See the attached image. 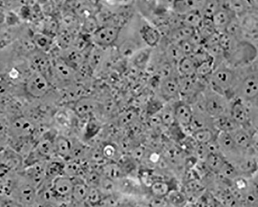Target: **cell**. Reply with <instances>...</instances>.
<instances>
[{"mask_svg": "<svg viewBox=\"0 0 258 207\" xmlns=\"http://www.w3.org/2000/svg\"><path fill=\"white\" fill-rule=\"evenodd\" d=\"M239 77L238 69H233L224 64L214 69L207 80V85L211 90L230 101Z\"/></svg>", "mask_w": 258, "mask_h": 207, "instance_id": "cell-1", "label": "cell"}, {"mask_svg": "<svg viewBox=\"0 0 258 207\" xmlns=\"http://www.w3.org/2000/svg\"><path fill=\"white\" fill-rule=\"evenodd\" d=\"M238 70L239 79L232 99L239 98L252 105L256 104L258 93L257 61Z\"/></svg>", "mask_w": 258, "mask_h": 207, "instance_id": "cell-2", "label": "cell"}, {"mask_svg": "<svg viewBox=\"0 0 258 207\" xmlns=\"http://www.w3.org/2000/svg\"><path fill=\"white\" fill-rule=\"evenodd\" d=\"M257 54L254 44L246 40H239L225 55V64L233 69L241 68L257 61Z\"/></svg>", "mask_w": 258, "mask_h": 207, "instance_id": "cell-3", "label": "cell"}, {"mask_svg": "<svg viewBox=\"0 0 258 207\" xmlns=\"http://www.w3.org/2000/svg\"><path fill=\"white\" fill-rule=\"evenodd\" d=\"M203 110L213 119L227 114L228 102L225 96L211 90L208 86L201 95Z\"/></svg>", "mask_w": 258, "mask_h": 207, "instance_id": "cell-4", "label": "cell"}, {"mask_svg": "<svg viewBox=\"0 0 258 207\" xmlns=\"http://www.w3.org/2000/svg\"><path fill=\"white\" fill-rule=\"evenodd\" d=\"M37 189L22 178L15 180L10 198L16 201L23 207H35Z\"/></svg>", "mask_w": 258, "mask_h": 207, "instance_id": "cell-5", "label": "cell"}, {"mask_svg": "<svg viewBox=\"0 0 258 207\" xmlns=\"http://www.w3.org/2000/svg\"><path fill=\"white\" fill-rule=\"evenodd\" d=\"M51 83L45 76L32 72L26 79L24 89L30 97L40 99L46 96L50 91Z\"/></svg>", "mask_w": 258, "mask_h": 207, "instance_id": "cell-6", "label": "cell"}, {"mask_svg": "<svg viewBox=\"0 0 258 207\" xmlns=\"http://www.w3.org/2000/svg\"><path fill=\"white\" fill-rule=\"evenodd\" d=\"M121 29L112 25L100 26L90 38L95 46L101 48H107L117 42Z\"/></svg>", "mask_w": 258, "mask_h": 207, "instance_id": "cell-7", "label": "cell"}, {"mask_svg": "<svg viewBox=\"0 0 258 207\" xmlns=\"http://www.w3.org/2000/svg\"><path fill=\"white\" fill-rule=\"evenodd\" d=\"M137 33L142 43L145 47H157L162 39L159 30L145 18L141 19L138 23Z\"/></svg>", "mask_w": 258, "mask_h": 207, "instance_id": "cell-8", "label": "cell"}, {"mask_svg": "<svg viewBox=\"0 0 258 207\" xmlns=\"http://www.w3.org/2000/svg\"><path fill=\"white\" fill-rule=\"evenodd\" d=\"M28 58L29 67L31 72L45 76L51 82L52 63L49 54L36 50Z\"/></svg>", "mask_w": 258, "mask_h": 207, "instance_id": "cell-9", "label": "cell"}, {"mask_svg": "<svg viewBox=\"0 0 258 207\" xmlns=\"http://www.w3.org/2000/svg\"><path fill=\"white\" fill-rule=\"evenodd\" d=\"M46 162L40 161L31 164L21 177L38 190L46 181Z\"/></svg>", "mask_w": 258, "mask_h": 207, "instance_id": "cell-10", "label": "cell"}, {"mask_svg": "<svg viewBox=\"0 0 258 207\" xmlns=\"http://www.w3.org/2000/svg\"><path fill=\"white\" fill-rule=\"evenodd\" d=\"M250 105L239 98L230 100L229 115L239 126L244 125L249 120Z\"/></svg>", "mask_w": 258, "mask_h": 207, "instance_id": "cell-11", "label": "cell"}, {"mask_svg": "<svg viewBox=\"0 0 258 207\" xmlns=\"http://www.w3.org/2000/svg\"><path fill=\"white\" fill-rule=\"evenodd\" d=\"M51 188L58 200L69 201L71 196L74 186L73 179L66 175L59 176L51 181Z\"/></svg>", "mask_w": 258, "mask_h": 207, "instance_id": "cell-12", "label": "cell"}, {"mask_svg": "<svg viewBox=\"0 0 258 207\" xmlns=\"http://www.w3.org/2000/svg\"><path fill=\"white\" fill-rule=\"evenodd\" d=\"M159 92L162 98L167 100L180 98V79L177 72L161 81Z\"/></svg>", "mask_w": 258, "mask_h": 207, "instance_id": "cell-13", "label": "cell"}, {"mask_svg": "<svg viewBox=\"0 0 258 207\" xmlns=\"http://www.w3.org/2000/svg\"><path fill=\"white\" fill-rule=\"evenodd\" d=\"M222 8L231 13L235 17L240 18L251 12H257L255 2L229 0L221 1Z\"/></svg>", "mask_w": 258, "mask_h": 207, "instance_id": "cell-14", "label": "cell"}, {"mask_svg": "<svg viewBox=\"0 0 258 207\" xmlns=\"http://www.w3.org/2000/svg\"><path fill=\"white\" fill-rule=\"evenodd\" d=\"M52 78L61 82L72 81L76 77V71L69 66L61 58L52 59Z\"/></svg>", "mask_w": 258, "mask_h": 207, "instance_id": "cell-15", "label": "cell"}, {"mask_svg": "<svg viewBox=\"0 0 258 207\" xmlns=\"http://www.w3.org/2000/svg\"><path fill=\"white\" fill-rule=\"evenodd\" d=\"M174 119L179 126L187 128L191 126L194 111L190 104L182 100H177L174 105Z\"/></svg>", "mask_w": 258, "mask_h": 207, "instance_id": "cell-16", "label": "cell"}, {"mask_svg": "<svg viewBox=\"0 0 258 207\" xmlns=\"http://www.w3.org/2000/svg\"><path fill=\"white\" fill-rule=\"evenodd\" d=\"M205 2L197 1V0L172 2L171 10L179 16L184 15L192 12L200 11Z\"/></svg>", "mask_w": 258, "mask_h": 207, "instance_id": "cell-17", "label": "cell"}, {"mask_svg": "<svg viewBox=\"0 0 258 207\" xmlns=\"http://www.w3.org/2000/svg\"><path fill=\"white\" fill-rule=\"evenodd\" d=\"M98 107V104L95 100L82 97L76 101L74 110L78 116L84 118L93 114Z\"/></svg>", "mask_w": 258, "mask_h": 207, "instance_id": "cell-18", "label": "cell"}, {"mask_svg": "<svg viewBox=\"0 0 258 207\" xmlns=\"http://www.w3.org/2000/svg\"><path fill=\"white\" fill-rule=\"evenodd\" d=\"M74 181V186L71 196L73 203L82 204L87 199L89 186L86 184L82 178H72Z\"/></svg>", "mask_w": 258, "mask_h": 207, "instance_id": "cell-19", "label": "cell"}, {"mask_svg": "<svg viewBox=\"0 0 258 207\" xmlns=\"http://www.w3.org/2000/svg\"><path fill=\"white\" fill-rule=\"evenodd\" d=\"M54 143L55 154L59 159L71 160L73 142L66 137L58 136L54 139Z\"/></svg>", "mask_w": 258, "mask_h": 207, "instance_id": "cell-20", "label": "cell"}, {"mask_svg": "<svg viewBox=\"0 0 258 207\" xmlns=\"http://www.w3.org/2000/svg\"><path fill=\"white\" fill-rule=\"evenodd\" d=\"M198 65L190 56L184 57L177 64L176 71L180 78H189L196 76Z\"/></svg>", "mask_w": 258, "mask_h": 207, "instance_id": "cell-21", "label": "cell"}, {"mask_svg": "<svg viewBox=\"0 0 258 207\" xmlns=\"http://www.w3.org/2000/svg\"><path fill=\"white\" fill-rule=\"evenodd\" d=\"M196 30L181 25L175 29L171 30L165 37L169 43L179 44L183 41L189 40Z\"/></svg>", "mask_w": 258, "mask_h": 207, "instance_id": "cell-22", "label": "cell"}, {"mask_svg": "<svg viewBox=\"0 0 258 207\" xmlns=\"http://www.w3.org/2000/svg\"><path fill=\"white\" fill-rule=\"evenodd\" d=\"M234 17L231 13L222 8L211 20L215 30L219 33H223Z\"/></svg>", "mask_w": 258, "mask_h": 207, "instance_id": "cell-23", "label": "cell"}, {"mask_svg": "<svg viewBox=\"0 0 258 207\" xmlns=\"http://www.w3.org/2000/svg\"><path fill=\"white\" fill-rule=\"evenodd\" d=\"M31 39L37 50L47 54L52 50L54 44V38L42 32L33 33Z\"/></svg>", "mask_w": 258, "mask_h": 207, "instance_id": "cell-24", "label": "cell"}, {"mask_svg": "<svg viewBox=\"0 0 258 207\" xmlns=\"http://www.w3.org/2000/svg\"><path fill=\"white\" fill-rule=\"evenodd\" d=\"M102 176L117 181L125 177L118 163L106 162L100 168Z\"/></svg>", "mask_w": 258, "mask_h": 207, "instance_id": "cell-25", "label": "cell"}, {"mask_svg": "<svg viewBox=\"0 0 258 207\" xmlns=\"http://www.w3.org/2000/svg\"><path fill=\"white\" fill-rule=\"evenodd\" d=\"M215 127L220 132L230 133L238 129V124L231 118L229 115L225 114L213 119Z\"/></svg>", "mask_w": 258, "mask_h": 207, "instance_id": "cell-26", "label": "cell"}, {"mask_svg": "<svg viewBox=\"0 0 258 207\" xmlns=\"http://www.w3.org/2000/svg\"><path fill=\"white\" fill-rule=\"evenodd\" d=\"M66 163L59 159H52L47 162L46 167V180H52L55 178L64 175V169Z\"/></svg>", "mask_w": 258, "mask_h": 207, "instance_id": "cell-27", "label": "cell"}, {"mask_svg": "<svg viewBox=\"0 0 258 207\" xmlns=\"http://www.w3.org/2000/svg\"><path fill=\"white\" fill-rule=\"evenodd\" d=\"M181 25L197 30L201 27L204 18L200 11L192 12L180 16Z\"/></svg>", "mask_w": 258, "mask_h": 207, "instance_id": "cell-28", "label": "cell"}, {"mask_svg": "<svg viewBox=\"0 0 258 207\" xmlns=\"http://www.w3.org/2000/svg\"><path fill=\"white\" fill-rule=\"evenodd\" d=\"M54 142V139L53 141L47 138L42 139L37 145V152L41 157L51 158L55 154Z\"/></svg>", "mask_w": 258, "mask_h": 207, "instance_id": "cell-29", "label": "cell"}, {"mask_svg": "<svg viewBox=\"0 0 258 207\" xmlns=\"http://www.w3.org/2000/svg\"><path fill=\"white\" fill-rule=\"evenodd\" d=\"M98 188L104 197L118 193L116 181L103 176H102Z\"/></svg>", "mask_w": 258, "mask_h": 207, "instance_id": "cell-30", "label": "cell"}, {"mask_svg": "<svg viewBox=\"0 0 258 207\" xmlns=\"http://www.w3.org/2000/svg\"><path fill=\"white\" fill-rule=\"evenodd\" d=\"M222 8L221 1H205L200 12L204 18L211 19Z\"/></svg>", "mask_w": 258, "mask_h": 207, "instance_id": "cell-31", "label": "cell"}, {"mask_svg": "<svg viewBox=\"0 0 258 207\" xmlns=\"http://www.w3.org/2000/svg\"><path fill=\"white\" fill-rule=\"evenodd\" d=\"M7 47L0 52V77L8 73L13 59V50Z\"/></svg>", "mask_w": 258, "mask_h": 207, "instance_id": "cell-32", "label": "cell"}, {"mask_svg": "<svg viewBox=\"0 0 258 207\" xmlns=\"http://www.w3.org/2000/svg\"><path fill=\"white\" fill-rule=\"evenodd\" d=\"M150 191L154 197L165 198L170 192L169 185L163 181H156L150 186Z\"/></svg>", "mask_w": 258, "mask_h": 207, "instance_id": "cell-33", "label": "cell"}, {"mask_svg": "<svg viewBox=\"0 0 258 207\" xmlns=\"http://www.w3.org/2000/svg\"><path fill=\"white\" fill-rule=\"evenodd\" d=\"M192 137L199 144H208L214 140L213 133L207 128H200L192 134Z\"/></svg>", "mask_w": 258, "mask_h": 207, "instance_id": "cell-34", "label": "cell"}, {"mask_svg": "<svg viewBox=\"0 0 258 207\" xmlns=\"http://www.w3.org/2000/svg\"><path fill=\"white\" fill-rule=\"evenodd\" d=\"M224 159L218 153H210L206 161L208 168L214 172H219L225 163Z\"/></svg>", "mask_w": 258, "mask_h": 207, "instance_id": "cell-35", "label": "cell"}, {"mask_svg": "<svg viewBox=\"0 0 258 207\" xmlns=\"http://www.w3.org/2000/svg\"><path fill=\"white\" fill-rule=\"evenodd\" d=\"M152 48L145 47L139 50L133 57L135 58V63L141 68L146 67L149 62V59L152 56Z\"/></svg>", "mask_w": 258, "mask_h": 207, "instance_id": "cell-36", "label": "cell"}, {"mask_svg": "<svg viewBox=\"0 0 258 207\" xmlns=\"http://www.w3.org/2000/svg\"><path fill=\"white\" fill-rule=\"evenodd\" d=\"M233 135H231L235 146L242 148H247L250 146V138L248 134L245 131L239 130H235Z\"/></svg>", "mask_w": 258, "mask_h": 207, "instance_id": "cell-37", "label": "cell"}, {"mask_svg": "<svg viewBox=\"0 0 258 207\" xmlns=\"http://www.w3.org/2000/svg\"><path fill=\"white\" fill-rule=\"evenodd\" d=\"M217 140L219 147L225 150H232L235 146L233 137L230 133L220 132Z\"/></svg>", "mask_w": 258, "mask_h": 207, "instance_id": "cell-38", "label": "cell"}, {"mask_svg": "<svg viewBox=\"0 0 258 207\" xmlns=\"http://www.w3.org/2000/svg\"><path fill=\"white\" fill-rule=\"evenodd\" d=\"M100 27L96 18L93 16L86 18L82 26L85 35H92Z\"/></svg>", "mask_w": 258, "mask_h": 207, "instance_id": "cell-39", "label": "cell"}, {"mask_svg": "<svg viewBox=\"0 0 258 207\" xmlns=\"http://www.w3.org/2000/svg\"><path fill=\"white\" fill-rule=\"evenodd\" d=\"M103 197L104 196L98 188L89 187L87 198L85 202L99 206Z\"/></svg>", "mask_w": 258, "mask_h": 207, "instance_id": "cell-40", "label": "cell"}, {"mask_svg": "<svg viewBox=\"0 0 258 207\" xmlns=\"http://www.w3.org/2000/svg\"><path fill=\"white\" fill-rule=\"evenodd\" d=\"M102 175L99 171L91 170L85 176L83 180L89 187L98 188Z\"/></svg>", "mask_w": 258, "mask_h": 207, "instance_id": "cell-41", "label": "cell"}, {"mask_svg": "<svg viewBox=\"0 0 258 207\" xmlns=\"http://www.w3.org/2000/svg\"><path fill=\"white\" fill-rule=\"evenodd\" d=\"M167 201L170 205L176 207H183L186 204V197L178 191L170 192Z\"/></svg>", "mask_w": 258, "mask_h": 207, "instance_id": "cell-42", "label": "cell"}, {"mask_svg": "<svg viewBox=\"0 0 258 207\" xmlns=\"http://www.w3.org/2000/svg\"><path fill=\"white\" fill-rule=\"evenodd\" d=\"M118 162L124 175L132 173L136 168L135 160L132 158L123 157Z\"/></svg>", "mask_w": 258, "mask_h": 207, "instance_id": "cell-43", "label": "cell"}, {"mask_svg": "<svg viewBox=\"0 0 258 207\" xmlns=\"http://www.w3.org/2000/svg\"><path fill=\"white\" fill-rule=\"evenodd\" d=\"M160 117L162 123L166 126L170 125V124L175 121L174 115V107L166 106L163 110Z\"/></svg>", "mask_w": 258, "mask_h": 207, "instance_id": "cell-44", "label": "cell"}, {"mask_svg": "<svg viewBox=\"0 0 258 207\" xmlns=\"http://www.w3.org/2000/svg\"><path fill=\"white\" fill-rule=\"evenodd\" d=\"M102 154L106 160H113L117 154V148L115 145L107 143L101 148Z\"/></svg>", "mask_w": 258, "mask_h": 207, "instance_id": "cell-45", "label": "cell"}, {"mask_svg": "<svg viewBox=\"0 0 258 207\" xmlns=\"http://www.w3.org/2000/svg\"><path fill=\"white\" fill-rule=\"evenodd\" d=\"M90 158L92 163L99 165L100 168L106 163V160L104 159L101 149H95L91 151L90 153Z\"/></svg>", "mask_w": 258, "mask_h": 207, "instance_id": "cell-46", "label": "cell"}, {"mask_svg": "<svg viewBox=\"0 0 258 207\" xmlns=\"http://www.w3.org/2000/svg\"><path fill=\"white\" fill-rule=\"evenodd\" d=\"M219 172L221 173L222 175L227 178H233L236 175L235 169L231 164L226 162H225Z\"/></svg>", "mask_w": 258, "mask_h": 207, "instance_id": "cell-47", "label": "cell"}, {"mask_svg": "<svg viewBox=\"0 0 258 207\" xmlns=\"http://www.w3.org/2000/svg\"><path fill=\"white\" fill-rule=\"evenodd\" d=\"M210 154L207 144H199L196 148V154L201 161L206 162Z\"/></svg>", "mask_w": 258, "mask_h": 207, "instance_id": "cell-48", "label": "cell"}, {"mask_svg": "<svg viewBox=\"0 0 258 207\" xmlns=\"http://www.w3.org/2000/svg\"><path fill=\"white\" fill-rule=\"evenodd\" d=\"M169 203L165 198L154 197L150 201L149 203V207H168Z\"/></svg>", "mask_w": 258, "mask_h": 207, "instance_id": "cell-49", "label": "cell"}, {"mask_svg": "<svg viewBox=\"0 0 258 207\" xmlns=\"http://www.w3.org/2000/svg\"><path fill=\"white\" fill-rule=\"evenodd\" d=\"M0 207H23L16 201L11 198L1 199Z\"/></svg>", "mask_w": 258, "mask_h": 207, "instance_id": "cell-50", "label": "cell"}, {"mask_svg": "<svg viewBox=\"0 0 258 207\" xmlns=\"http://www.w3.org/2000/svg\"><path fill=\"white\" fill-rule=\"evenodd\" d=\"M247 186L246 182L243 179H237L235 181V189L238 191L245 190Z\"/></svg>", "mask_w": 258, "mask_h": 207, "instance_id": "cell-51", "label": "cell"}, {"mask_svg": "<svg viewBox=\"0 0 258 207\" xmlns=\"http://www.w3.org/2000/svg\"><path fill=\"white\" fill-rule=\"evenodd\" d=\"M7 14L5 11L0 10V29H2L6 24Z\"/></svg>", "mask_w": 258, "mask_h": 207, "instance_id": "cell-52", "label": "cell"}, {"mask_svg": "<svg viewBox=\"0 0 258 207\" xmlns=\"http://www.w3.org/2000/svg\"><path fill=\"white\" fill-rule=\"evenodd\" d=\"M8 45L9 44L6 43V41L0 38V52H1L5 48L9 46Z\"/></svg>", "mask_w": 258, "mask_h": 207, "instance_id": "cell-53", "label": "cell"}, {"mask_svg": "<svg viewBox=\"0 0 258 207\" xmlns=\"http://www.w3.org/2000/svg\"><path fill=\"white\" fill-rule=\"evenodd\" d=\"M0 201H1V199H0Z\"/></svg>", "mask_w": 258, "mask_h": 207, "instance_id": "cell-54", "label": "cell"}]
</instances>
